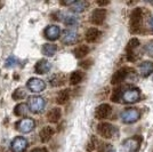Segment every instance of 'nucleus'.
I'll use <instances>...</instances> for the list:
<instances>
[{
	"label": "nucleus",
	"mask_w": 153,
	"mask_h": 152,
	"mask_svg": "<svg viewBox=\"0 0 153 152\" xmlns=\"http://www.w3.org/2000/svg\"><path fill=\"white\" fill-rule=\"evenodd\" d=\"M27 111H29V108H27V104H25V103H19L14 109V113H15V115H17V117L25 115L27 113Z\"/></svg>",
	"instance_id": "a878e982"
},
{
	"label": "nucleus",
	"mask_w": 153,
	"mask_h": 152,
	"mask_svg": "<svg viewBox=\"0 0 153 152\" xmlns=\"http://www.w3.org/2000/svg\"><path fill=\"white\" fill-rule=\"evenodd\" d=\"M120 90H121V88H120V87H118L115 90H113L112 96H111V100H112L113 102H119L120 100H121V94H122V93H120Z\"/></svg>",
	"instance_id": "2f4dec72"
},
{
	"label": "nucleus",
	"mask_w": 153,
	"mask_h": 152,
	"mask_svg": "<svg viewBox=\"0 0 153 152\" xmlns=\"http://www.w3.org/2000/svg\"><path fill=\"white\" fill-rule=\"evenodd\" d=\"M87 6H88V4L86 1H74L71 5V9L74 13H82L83 10L87 8Z\"/></svg>",
	"instance_id": "393cba45"
},
{
	"label": "nucleus",
	"mask_w": 153,
	"mask_h": 152,
	"mask_svg": "<svg viewBox=\"0 0 153 152\" xmlns=\"http://www.w3.org/2000/svg\"><path fill=\"white\" fill-rule=\"evenodd\" d=\"M45 38L51 40V41H55L59 38L61 36V29L57 25H49L45 29Z\"/></svg>",
	"instance_id": "ddd939ff"
},
{
	"label": "nucleus",
	"mask_w": 153,
	"mask_h": 152,
	"mask_svg": "<svg viewBox=\"0 0 153 152\" xmlns=\"http://www.w3.org/2000/svg\"><path fill=\"white\" fill-rule=\"evenodd\" d=\"M70 98V89H63L61 90L56 96V103L59 105H63Z\"/></svg>",
	"instance_id": "412c9836"
},
{
	"label": "nucleus",
	"mask_w": 153,
	"mask_h": 152,
	"mask_svg": "<svg viewBox=\"0 0 153 152\" xmlns=\"http://www.w3.org/2000/svg\"><path fill=\"white\" fill-rule=\"evenodd\" d=\"M26 86L32 93H41L42 90H45L46 83L39 78H31V79H29Z\"/></svg>",
	"instance_id": "9d476101"
},
{
	"label": "nucleus",
	"mask_w": 153,
	"mask_h": 152,
	"mask_svg": "<svg viewBox=\"0 0 153 152\" xmlns=\"http://www.w3.org/2000/svg\"><path fill=\"white\" fill-rule=\"evenodd\" d=\"M100 6H105V5H108V1H98L97 2Z\"/></svg>",
	"instance_id": "c9c22d12"
},
{
	"label": "nucleus",
	"mask_w": 153,
	"mask_h": 152,
	"mask_svg": "<svg viewBox=\"0 0 153 152\" xmlns=\"http://www.w3.org/2000/svg\"><path fill=\"white\" fill-rule=\"evenodd\" d=\"M143 23V13L140 8H135L133 13L130 15V21H129V26H130V32L136 33L140 31V26Z\"/></svg>",
	"instance_id": "7ed1b4c3"
},
{
	"label": "nucleus",
	"mask_w": 153,
	"mask_h": 152,
	"mask_svg": "<svg viewBox=\"0 0 153 152\" xmlns=\"http://www.w3.org/2000/svg\"><path fill=\"white\" fill-rule=\"evenodd\" d=\"M142 142H143V137L140 135H135L133 137L125 139L122 142L121 146L125 152H137L142 145Z\"/></svg>",
	"instance_id": "f257e3e1"
},
{
	"label": "nucleus",
	"mask_w": 153,
	"mask_h": 152,
	"mask_svg": "<svg viewBox=\"0 0 153 152\" xmlns=\"http://www.w3.org/2000/svg\"><path fill=\"white\" fill-rule=\"evenodd\" d=\"M89 63H91V61H90V60H88V61H83V62L80 63V66H82V68H86V69H87V68H89L90 66Z\"/></svg>",
	"instance_id": "f704fd0d"
},
{
	"label": "nucleus",
	"mask_w": 153,
	"mask_h": 152,
	"mask_svg": "<svg viewBox=\"0 0 153 152\" xmlns=\"http://www.w3.org/2000/svg\"><path fill=\"white\" fill-rule=\"evenodd\" d=\"M27 145H29V142L25 137L17 136L13 139V142L10 144V149H12V152H24Z\"/></svg>",
	"instance_id": "1a4fd4ad"
},
{
	"label": "nucleus",
	"mask_w": 153,
	"mask_h": 152,
	"mask_svg": "<svg viewBox=\"0 0 153 152\" xmlns=\"http://www.w3.org/2000/svg\"><path fill=\"white\" fill-rule=\"evenodd\" d=\"M140 98V90L137 87H129L121 94V101L127 104L136 103Z\"/></svg>",
	"instance_id": "39448f33"
},
{
	"label": "nucleus",
	"mask_w": 153,
	"mask_h": 152,
	"mask_svg": "<svg viewBox=\"0 0 153 152\" xmlns=\"http://www.w3.org/2000/svg\"><path fill=\"white\" fill-rule=\"evenodd\" d=\"M49 83H51V86L54 87H58V86H62L65 83V76L63 73H56L51 77L49 79Z\"/></svg>",
	"instance_id": "4be33fe9"
},
{
	"label": "nucleus",
	"mask_w": 153,
	"mask_h": 152,
	"mask_svg": "<svg viewBox=\"0 0 153 152\" xmlns=\"http://www.w3.org/2000/svg\"><path fill=\"white\" fill-rule=\"evenodd\" d=\"M64 23L69 26L76 25V23H78V19L74 17V16H72V15H68V16H65V19H64Z\"/></svg>",
	"instance_id": "c756f323"
},
{
	"label": "nucleus",
	"mask_w": 153,
	"mask_h": 152,
	"mask_svg": "<svg viewBox=\"0 0 153 152\" xmlns=\"http://www.w3.org/2000/svg\"><path fill=\"white\" fill-rule=\"evenodd\" d=\"M55 134V129L51 126H46L44 127L42 129H41V132L39 134V136H40V141L42 142V143H46V142H48L49 139L53 137V135Z\"/></svg>",
	"instance_id": "a211bd4d"
},
{
	"label": "nucleus",
	"mask_w": 153,
	"mask_h": 152,
	"mask_svg": "<svg viewBox=\"0 0 153 152\" xmlns=\"http://www.w3.org/2000/svg\"><path fill=\"white\" fill-rule=\"evenodd\" d=\"M144 49H145L147 55H150L151 57H153V40L147 41L146 45L144 46Z\"/></svg>",
	"instance_id": "473e14b6"
},
{
	"label": "nucleus",
	"mask_w": 153,
	"mask_h": 152,
	"mask_svg": "<svg viewBox=\"0 0 153 152\" xmlns=\"http://www.w3.org/2000/svg\"><path fill=\"white\" fill-rule=\"evenodd\" d=\"M34 127H36V121L32 118H24L16 124V129L23 134L32 132L34 129Z\"/></svg>",
	"instance_id": "0eeeda50"
},
{
	"label": "nucleus",
	"mask_w": 153,
	"mask_h": 152,
	"mask_svg": "<svg viewBox=\"0 0 153 152\" xmlns=\"http://www.w3.org/2000/svg\"><path fill=\"white\" fill-rule=\"evenodd\" d=\"M138 71H140V75L142 77H144V78L149 77L151 73H153V62L145 61V62L140 63L138 66Z\"/></svg>",
	"instance_id": "f3484780"
},
{
	"label": "nucleus",
	"mask_w": 153,
	"mask_h": 152,
	"mask_svg": "<svg viewBox=\"0 0 153 152\" xmlns=\"http://www.w3.org/2000/svg\"><path fill=\"white\" fill-rule=\"evenodd\" d=\"M112 112V109L111 107L108 105V104H101V105H98L95 110V118L96 119H98V120H104V119H106L108 115L111 114Z\"/></svg>",
	"instance_id": "f8f14e48"
},
{
	"label": "nucleus",
	"mask_w": 153,
	"mask_h": 152,
	"mask_svg": "<svg viewBox=\"0 0 153 152\" xmlns=\"http://www.w3.org/2000/svg\"><path fill=\"white\" fill-rule=\"evenodd\" d=\"M96 143H97V139H95V136H91V139H90V141L88 142L87 146H86V150L88 152L94 151L96 148Z\"/></svg>",
	"instance_id": "7c9ffc66"
},
{
	"label": "nucleus",
	"mask_w": 153,
	"mask_h": 152,
	"mask_svg": "<svg viewBox=\"0 0 153 152\" xmlns=\"http://www.w3.org/2000/svg\"><path fill=\"white\" fill-rule=\"evenodd\" d=\"M101 36H102V32L100 31L97 28H90L87 30L86 32V36H85V38H86V41L87 42H96L98 39L101 38Z\"/></svg>",
	"instance_id": "dca6fc26"
},
{
	"label": "nucleus",
	"mask_w": 153,
	"mask_h": 152,
	"mask_svg": "<svg viewBox=\"0 0 153 152\" xmlns=\"http://www.w3.org/2000/svg\"><path fill=\"white\" fill-rule=\"evenodd\" d=\"M151 26H152V30H153V17L151 19Z\"/></svg>",
	"instance_id": "4c0bfd02"
},
{
	"label": "nucleus",
	"mask_w": 153,
	"mask_h": 152,
	"mask_svg": "<svg viewBox=\"0 0 153 152\" xmlns=\"http://www.w3.org/2000/svg\"><path fill=\"white\" fill-rule=\"evenodd\" d=\"M97 133L100 136H102L103 139H112L115 133V127L108 122L103 121L101 124H98V126H97Z\"/></svg>",
	"instance_id": "423d86ee"
},
{
	"label": "nucleus",
	"mask_w": 153,
	"mask_h": 152,
	"mask_svg": "<svg viewBox=\"0 0 153 152\" xmlns=\"http://www.w3.org/2000/svg\"><path fill=\"white\" fill-rule=\"evenodd\" d=\"M17 63H19V61H17V58H16V57L9 56L6 61V66L7 68H13L14 65H16Z\"/></svg>",
	"instance_id": "72a5a7b5"
},
{
	"label": "nucleus",
	"mask_w": 153,
	"mask_h": 152,
	"mask_svg": "<svg viewBox=\"0 0 153 152\" xmlns=\"http://www.w3.org/2000/svg\"><path fill=\"white\" fill-rule=\"evenodd\" d=\"M46 101L44 97L41 96H31L29 97L27 102V108L33 113H41L45 109Z\"/></svg>",
	"instance_id": "20e7f679"
},
{
	"label": "nucleus",
	"mask_w": 153,
	"mask_h": 152,
	"mask_svg": "<svg viewBox=\"0 0 153 152\" xmlns=\"http://www.w3.org/2000/svg\"><path fill=\"white\" fill-rule=\"evenodd\" d=\"M105 17H106V9L105 8H97L91 13L90 22L95 25H101L105 21Z\"/></svg>",
	"instance_id": "9b49d317"
},
{
	"label": "nucleus",
	"mask_w": 153,
	"mask_h": 152,
	"mask_svg": "<svg viewBox=\"0 0 153 152\" xmlns=\"http://www.w3.org/2000/svg\"><path fill=\"white\" fill-rule=\"evenodd\" d=\"M32 152H47L46 149H34Z\"/></svg>",
	"instance_id": "e433bc0d"
},
{
	"label": "nucleus",
	"mask_w": 153,
	"mask_h": 152,
	"mask_svg": "<svg viewBox=\"0 0 153 152\" xmlns=\"http://www.w3.org/2000/svg\"><path fill=\"white\" fill-rule=\"evenodd\" d=\"M98 152H115V149L111 144H108V143H100L98 144Z\"/></svg>",
	"instance_id": "c85d7f7f"
},
{
	"label": "nucleus",
	"mask_w": 153,
	"mask_h": 152,
	"mask_svg": "<svg viewBox=\"0 0 153 152\" xmlns=\"http://www.w3.org/2000/svg\"><path fill=\"white\" fill-rule=\"evenodd\" d=\"M140 40L137 38H133L131 40H129V42L127 44V47H126V51L128 53V60L129 61H134L133 58V55H134V51L140 46Z\"/></svg>",
	"instance_id": "6ab92c4d"
},
{
	"label": "nucleus",
	"mask_w": 153,
	"mask_h": 152,
	"mask_svg": "<svg viewBox=\"0 0 153 152\" xmlns=\"http://www.w3.org/2000/svg\"><path fill=\"white\" fill-rule=\"evenodd\" d=\"M89 51L90 49L88 46L81 45V46H78V47H76V48L73 49V54H74V56H76V58H82V57H85L86 55H88Z\"/></svg>",
	"instance_id": "5701e85b"
},
{
	"label": "nucleus",
	"mask_w": 153,
	"mask_h": 152,
	"mask_svg": "<svg viewBox=\"0 0 153 152\" xmlns=\"http://www.w3.org/2000/svg\"><path fill=\"white\" fill-rule=\"evenodd\" d=\"M61 117H62V110L59 108H53L51 111L48 112V114H47V119H48V121L51 122V124L58 122L59 119H61Z\"/></svg>",
	"instance_id": "aec40b11"
},
{
	"label": "nucleus",
	"mask_w": 153,
	"mask_h": 152,
	"mask_svg": "<svg viewBox=\"0 0 153 152\" xmlns=\"http://www.w3.org/2000/svg\"><path fill=\"white\" fill-rule=\"evenodd\" d=\"M130 72H134V70L130 69V68H127V66L119 69L115 73H113V76H112V78H111V83H112V85H117V83H122V81L127 78L128 75H129Z\"/></svg>",
	"instance_id": "6e6552de"
},
{
	"label": "nucleus",
	"mask_w": 153,
	"mask_h": 152,
	"mask_svg": "<svg viewBox=\"0 0 153 152\" xmlns=\"http://www.w3.org/2000/svg\"><path fill=\"white\" fill-rule=\"evenodd\" d=\"M26 96V92L23 88H17L15 92L13 93V100L15 101H19V100H23Z\"/></svg>",
	"instance_id": "cd10ccee"
},
{
	"label": "nucleus",
	"mask_w": 153,
	"mask_h": 152,
	"mask_svg": "<svg viewBox=\"0 0 153 152\" xmlns=\"http://www.w3.org/2000/svg\"><path fill=\"white\" fill-rule=\"evenodd\" d=\"M42 54L45 55V56H48V57H51L55 55V53L57 51V46L54 44H45L42 46Z\"/></svg>",
	"instance_id": "b1692460"
},
{
	"label": "nucleus",
	"mask_w": 153,
	"mask_h": 152,
	"mask_svg": "<svg viewBox=\"0 0 153 152\" xmlns=\"http://www.w3.org/2000/svg\"><path fill=\"white\" fill-rule=\"evenodd\" d=\"M51 69V62L45 60V58L38 61V62L36 63V65H34V71H36V73H38V75H46V73L49 72Z\"/></svg>",
	"instance_id": "4468645a"
},
{
	"label": "nucleus",
	"mask_w": 153,
	"mask_h": 152,
	"mask_svg": "<svg viewBox=\"0 0 153 152\" xmlns=\"http://www.w3.org/2000/svg\"><path fill=\"white\" fill-rule=\"evenodd\" d=\"M83 79V73L80 71H74L72 72L70 76V83L71 85H78L82 81Z\"/></svg>",
	"instance_id": "bb28decb"
},
{
	"label": "nucleus",
	"mask_w": 153,
	"mask_h": 152,
	"mask_svg": "<svg viewBox=\"0 0 153 152\" xmlns=\"http://www.w3.org/2000/svg\"><path fill=\"white\" fill-rule=\"evenodd\" d=\"M78 33L73 30H65L62 37V42L64 45H74L78 41Z\"/></svg>",
	"instance_id": "2eb2a0df"
},
{
	"label": "nucleus",
	"mask_w": 153,
	"mask_h": 152,
	"mask_svg": "<svg viewBox=\"0 0 153 152\" xmlns=\"http://www.w3.org/2000/svg\"><path fill=\"white\" fill-rule=\"evenodd\" d=\"M120 118L123 124H135L136 121L140 120V111L136 108H128L126 110H123L120 114Z\"/></svg>",
	"instance_id": "f03ea898"
}]
</instances>
